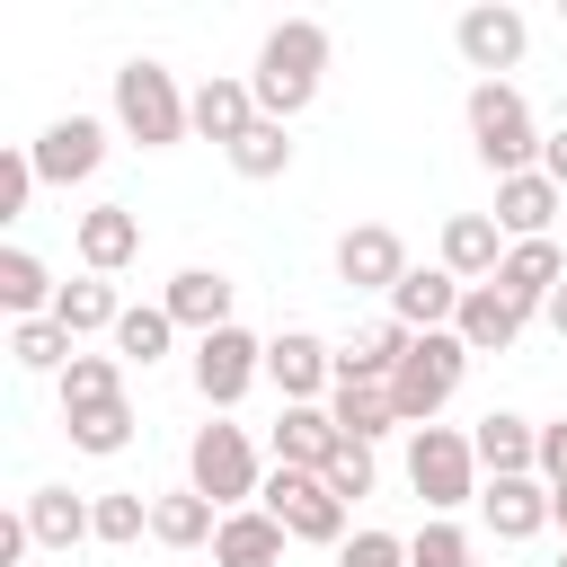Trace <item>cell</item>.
<instances>
[{"mask_svg": "<svg viewBox=\"0 0 567 567\" xmlns=\"http://www.w3.org/2000/svg\"><path fill=\"white\" fill-rule=\"evenodd\" d=\"M319 71H328V27H319V18H284V27L257 44V71H248L257 115H266V124H292V115L319 97Z\"/></svg>", "mask_w": 567, "mask_h": 567, "instance_id": "1", "label": "cell"}, {"mask_svg": "<svg viewBox=\"0 0 567 567\" xmlns=\"http://www.w3.org/2000/svg\"><path fill=\"white\" fill-rule=\"evenodd\" d=\"M115 124H124L142 151H168V142H186V133H195V97L168 80V62L133 53V62L115 71Z\"/></svg>", "mask_w": 567, "mask_h": 567, "instance_id": "2", "label": "cell"}, {"mask_svg": "<svg viewBox=\"0 0 567 567\" xmlns=\"http://www.w3.org/2000/svg\"><path fill=\"white\" fill-rule=\"evenodd\" d=\"M470 142H478V159H487L496 177H523L549 133L532 124V97H523L514 80H478V89H470Z\"/></svg>", "mask_w": 567, "mask_h": 567, "instance_id": "3", "label": "cell"}, {"mask_svg": "<svg viewBox=\"0 0 567 567\" xmlns=\"http://www.w3.org/2000/svg\"><path fill=\"white\" fill-rule=\"evenodd\" d=\"M461 372H470V346H461L452 328H434V337H408V354H399V372H390L399 425H434V416H443V399L461 390Z\"/></svg>", "mask_w": 567, "mask_h": 567, "instance_id": "4", "label": "cell"}, {"mask_svg": "<svg viewBox=\"0 0 567 567\" xmlns=\"http://www.w3.org/2000/svg\"><path fill=\"white\" fill-rule=\"evenodd\" d=\"M408 487L425 496V514H461V505L478 496V452H470V434L416 425V434H408Z\"/></svg>", "mask_w": 567, "mask_h": 567, "instance_id": "5", "label": "cell"}, {"mask_svg": "<svg viewBox=\"0 0 567 567\" xmlns=\"http://www.w3.org/2000/svg\"><path fill=\"white\" fill-rule=\"evenodd\" d=\"M186 487L195 496H213L221 514H239V505H257V452H248V434L239 425H195V443H186Z\"/></svg>", "mask_w": 567, "mask_h": 567, "instance_id": "6", "label": "cell"}, {"mask_svg": "<svg viewBox=\"0 0 567 567\" xmlns=\"http://www.w3.org/2000/svg\"><path fill=\"white\" fill-rule=\"evenodd\" d=\"M257 505L292 532V540H319V549H346V505L328 496V478L319 470H275L266 487H257Z\"/></svg>", "mask_w": 567, "mask_h": 567, "instance_id": "7", "label": "cell"}, {"mask_svg": "<svg viewBox=\"0 0 567 567\" xmlns=\"http://www.w3.org/2000/svg\"><path fill=\"white\" fill-rule=\"evenodd\" d=\"M257 372H266V346H257L248 328H213V337H195V399H204V408H239Z\"/></svg>", "mask_w": 567, "mask_h": 567, "instance_id": "8", "label": "cell"}, {"mask_svg": "<svg viewBox=\"0 0 567 567\" xmlns=\"http://www.w3.org/2000/svg\"><path fill=\"white\" fill-rule=\"evenodd\" d=\"M452 44H461V62H470V71H487V80H505V71L523 62V44H532V27H523V9H505V0H478V9H461V27H452Z\"/></svg>", "mask_w": 567, "mask_h": 567, "instance_id": "9", "label": "cell"}, {"mask_svg": "<svg viewBox=\"0 0 567 567\" xmlns=\"http://www.w3.org/2000/svg\"><path fill=\"white\" fill-rule=\"evenodd\" d=\"M266 381L284 390V408H310L319 390H337V354L310 328H284V337H266Z\"/></svg>", "mask_w": 567, "mask_h": 567, "instance_id": "10", "label": "cell"}, {"mask_svg": "<svg viewBox=\"0 0 567 567\" xmlns=\"http://www.w3.org/2000/svg\"><path fill=\"white\" fill-rule=\"evenodd\" d=\"M97 159H106V124L97 115H62V124L35 133V177L44 186H80V177H97Z\"/></svg>", "mask_w": 567, "mask_h": 567, "instance_id": "11", "label": "cell"}, {"mask_svg": "<svg viewBox=\"0 0 567 567\" xmlns=\"http://www.w3.org/2000/svg\"><path fill=\"white\" fill-rule=\"evenodd\" d=\"M461 292H470V284H461L452 266H408L399 292H390V319H399L408 337H434V328L461 319Z\"/></svg>", "mask_w": 567, "mask_h": 567, "instance_id": "12", "label": "cell"}, {"mask_svg": "<svg viewBox=\"0 0 567 567\" xmlns=\"http://www.w3.org/2000/svg\"><path fill=\"white\" fill-rule=\"evenodd\" d=\"M532 328V310L505 292V284H470L461 292V319H452V337L470 346V354H514V337Z\"/></svg>", "mask_w": 567, "mask_h": 567, "instance_id": "13", "label": "cell"}, {"mask_svg": "<svg viewBox=\"0 0 567 567\" xmlns=\"http://www.w3.org/2000/svg\"><path fill=\"white\" fill-rule=\"evenodd\" d=\"M337 275H346L354 292H399V275H408L399 230H390V221H354V230L337 239Z\"/></svg>", "mask_w": 567, "mask_h": 567, "instance_id": "14", "label": "cell"}, {"mask_svg": "<svg viewBox=\"0 0 567 567\" xmlns=\"http://www.w3.org/2000/svg\"><path fill=\"white\" fill-rule=\"evenodd\" d=\"M470 452H478L487 478H540V425H523L514 408H487L478 434H470Z\"/></svg>", "mask_w": 567, "mask_h": 567, "instance_id": "15", "label": "cell"}, {"mask_svg": "<svg viewBox=\"0 0 567 567\" xmlns=\"http://www.w3.org/2000/svg\"><path fill=\"white\" fill-rule=\"evenodd\" d=\"M142 257V213L133 204H89L80 213V266L89 275H124Z\"/></svg>", "mask_w": 567, "mask_h": 567, "instance_id": "16", "label": "cell"}, {"mask_svg": "<svg viewBox=\"0 0 567 567\" xmlns=\"http://www.w3.org/2000/svg\"><path fill=\"white\" fill-rule=\"evenodd\" d=\"M505 230H496V213H452L443 221V266L461 275V284H496V266H505Z\"/></svg>", "mask_w": 567, "mask_h": 567, "instance_id": "17", "label": "cell"}, {"mask_svg": "<svg viewBox=\"0 0 567 567\" xmlns=\"http://www.w3.org/2000/svg\"><path fill=\"white\" fill-rule=\"evenodd\" d=\"M558 204H567V195H558L540 168H523V177H496V230H505V239H549Z\"/></svg>", "mask_w": 567, "mask_h": 567, "instance_id": "18", "label": "cell"}, {"mask_svg": "<svg viewBox=\"0 0 567 567\" xmlns=\"http://www.w3.org/2000/svg\"><path fill=\"white\" fill-rule=\"evenodd\" d=\"M168 319L177 328H195V337H213V328H230V275L221 266H186V275H168Z\"/></svg>", "mask_w": 567, "mask_h": 567, "instance_id": "19", "label": "cell"}, {"mask_svg": "<svg viewBox=\"0 0 567 567\" xmlns=\"http://www.w3.org/2000/svg\"><path fill=\"white\" fill-rule=\"evenodd\" d=\"M478 514H487L496 540H532L549 523V478H487L478 487Z\"/></svg>", "mask_w": 567, "mask_h": 567, "instance_id": "20", "label": "cell"}, {"mask_svg": "<svg viewBox=\"0 0 567 567\" xmlns=\"http://www.w3.org/2000/svg\"><path fill=\"white\" fill-rule=\"evenodd\" d=\"M284 540H292V532H284L266 505H239V514H221V532H213V567H275Z\"/></svg>", "mask_w": 567, "mask_h": 567, "instance_id": "21", "label": "cell"}, {"mask_svg": "<svg viewBox=\"0 0 567 567\" xmlns=\"http://www.w3.org/2000/svg\"><path fill=\"white\" fill-rule=\"evenodd\" d=\"M346 434H337V416L310 399V408H284L275 416V470H328V452H337Z\"/></svg>", "mask_w": 567, "mask_h": 567, "instance_id": "22", "label": "cell"}, {"mask_svg": "<svg viewBox=\"0 0 567 567\" xmlns=\"http://www.w3.org/2000/svg\"><path fill=\"white\" fill-rule=\"evenodd\" d=\"M496 284H505L523 310H549V292L567 284V257H558V239H514V248H505V266H496Z\"/></svg>", "mask_w": 567, "mask_h": 567, "instance_id": "23", "label": "cell"}, {"mask_svg": "<svg viewBox=\"0 0 567 567\" xmlns=\"http://www.w3.org/2000/svg\"><path fill=\"white\" fill-rule=\"evenodd\" d=\"M257 124H266V115H257V89H248V80H204V89H195V133H204V142L230 151V142L257 133Z\"/></svg>", "mask_w": 567, "mask_h": 567, "instance_id": "24", "label": "cell"}, {"mask_svg": "<svg viewBox=\"0 0 567 567\" xmlns=\"http://www.w3.org/2000/svg\"><path fill=\"white\" fill-rule=\"evenodd\" d=\"M328 416H337L346 443H381L399 425V399H390V381H337L328 390Z\"/></svg>", "mask_w": 567, "mask_h": 567, "instance_id": "25", "label": "cell"}, {"mask_svg": "<svg viewBox=\"0 0 567 567\" xmlns=\"http://www.w3.org/2000/svg\"><path fill=\"white\" fill-rule=\"evenodd\" d=\"M213 532H221V505H213V496H195V487L151 496V540H159V549H204Z\"/></svg>", "mask_w": 567, "mask_h": 567, "instance_id": "26", "label": "cell"}, {"mask_svg": "<svg viewBox=\"0 0 567 567\" xmlns=\"http://www.w3.org/2000/svg\"><path fill=\"white\" fill-rule=\"evenodd\" d=\"M27 532H35V549L97 540V505H80L71 487H35V496H27Z\"/></svg>", "mask_w": 567, "mask_h": 567, "instance_id": "27", "label": "cell"}, {"mask_svg": "<svg viewBox=\"0 0 567 567\" xmlns=\"http://www.w3.org/2000/svg\"><path fill=\"white\" fill-rule=\"evenodd\" d=\"M399 354H408V328H399V319H372V328H354V337L337 346V381H390Z\"/></svg>", "mask_w": 567, "mask_h": 567, "instance_id": "28", "label": "cell"}, {"mask_svg": "<svg viewBox=\"0 0 567 567\" xmlns=\"http://www.w3.org/2000/svg\"><path fill=\"white\" fill-rule=\"evenodd\" d=\"M0 301H9L18 319H53L62 284L44 275V257H35V248H0Z\"/></svg>", "mask_w": 567, "mask_h": 567, "instance_id": "29", "label": "cell"}, {"mask_svg": "<svg viewBox=\"0 0 567 567\" xmlns=\"http://www.w3.org/2000/svg\"><path fill=\"white\" fill-rule=\"evenodd\" d=\"M53 319L71 328V337H115V319H124V301H115V284L106 275H80V284H62V301H53Z\"/></svg>", "mask_w": 567, "mask_h": 567, "instance_id": "30", "label": "cell"}, {"mask_svg": "<svg viewBox=\"0 0 567 567\" xmlns=\"http://www.w3.org/2000/svg\"><path fill=\"white\" fill-rule=\"evenodd\" d=\"M115 399H124V354H71V372H62V416L115 408Z\"/></svg>", "mask_w": 567, "mask_h": 567, "instance_id": "31", "label": "cell"}, {"mask_svg": "<svg viewBox=\"0 0 567 567\" xmlns=\"http://www.w3.org/2000/svg\"><path fill=\"white\" fill-rule=\"evenodd\" d=\"M9 354H18L27 372H53V381H62L71 354H80V337H71L62 319H18V328H9Z\"/></svg>", "mask_w": 567, "mask_h": 567, "instance_id": "32", "label": "cell"}, {"mask_svg": "<svg viewBox=\"0 0 567 567\" xmlns=\"http://www.w3.org/2000/svg\"><path fill=\"white\" fill-rule=\"evenodd\" d=\"M168 337H177L168 301H151V310H124V319H115V354H124V363H159V354H168Z\"/></svg>", "mask_w": 567, "mask_h": 567, "instance_id": "33", "label": "cell"}, {"mask_svg": "<svg viewBox=\"0 0 567 567\" xmlns=\"http://www.w3.org/2000/svg\"><path fill=\"white\" fill-rule=\"evenodd\" d=\"M62 434H71L80 452H97V461H106V452H124V443H133V408H124V399H115V408H80V416H62Z\"/></svg>", "mask_w": 567, "mask_h": 567, "instance_id": "34", "label": "cell"}, {"mask_svg": "<svg viewBox=\"0 0 567 567\" xmlns=\"http://www.w3.org/2000/svg\"><path fill=\"white\" fill-rule=\"evenodd\" d=\"M230 168H239V177H284V168H292V133H284V124L239 133V142H230Z\"/></svg>", "mask_w": 567, "mask_h": 567, "instance_id": "35", "label": "cell"}, {"mask_svg": "<svg viewBox=\"0 0 567 567\" xmlns=\"http://www.w3.org/2000/svg\"><path fill=\"white\" fill-rule=\"evenodd\" d=\"M142 532H151V496H133V487H106V496H97V540H106V549H133Z\"/></svg>", "mask_w": 567, "mask_h": 567, "instance_id": "36", "label": "cell"}, {"mask_svg": "<svg viewBox=\"0 0 567 567\" xmlns=\"http://www.w3.org/2000/svg\"><path fill=\"white\" fill-rule=\"evenodd\" d=\"M408 567H478V558H470V532L452 514H425V532L408 540Z\"/></svg>", "mask_w": 567, "mask_h": 567, "instance_id": "37", "label": "cell"}, {"mask_svg": "<svg viewBox=\"0 0 567 567\" xmlns=\"http://www.w3.org/2000/svg\"><path fill=\"white\" fill-rule=\"evenodd\" d=\"M319 478H328V496H337V505H354V496H372V478H381V470H372V443H337Z\"/></svg>", "mask_w": 567, "mask_h": 567, "instance_id": "38", "label": "cell"}, {"mask_svg": "<svg viewBox=\"0 0 567 567\" xmlns=\"http://www.w3.org/2000/svg\"><path fill=\"white\" fill-rule=\"evenodd\" d=\"M35 186H44V177H35V151H9V159H0V221H18Z\"/></svg>", "mask_w": 567, "mask_h": 567, "instance_id": "39", "label": "cell"}, {"mask_svg": "<svg viewBox=\"0 0 567 567\" xmlns=\"http://www.w3.org/2000/svg\"><path fill=\"white\" fill-rule=\"evenodd\" d=\"M337 567H408V540H399V532H354V540L337 549Z\"/></svg>", "mask_w": 567, "mask_h": 567, "instance_id": "40", "label": "cell"}, {"mask_svg": "<svg viewBox=\"0 0 567 567\" xmlns=\"http://www.w3.org/2000/svg\"><path fill=\"white\" fill-rule=\"evenodd\" d=\"M540 478H549V487L567 478V416H558V425H540Z\"/></svg>", "mask_w": 567, "mask_h": 567, "instance_id": "41", "label": "cell"}, {"mask_svg": "<svg viewBox=\"0 0 567 567\" xmlns=\"http://www.w3.org/2000/svg\"><path fill=\"white\" fill-rule=\"evenodd\" d=\"M540 177H549V186H558V195H567V124H558V133H549V142H540Z\"/></svg>", "mask_w": 567, "mask_h": 567, "instance_id": "42", "label": "cell"}, {"mask_svg": "<svg viewBox=\"0 0 567 567\" xmlns=\"http://www.w3.org/2000/svg\"><path fill=\"white\" fill-rule=\"evenodd\" d=\"M540 319H549V328H558V337H567V284H558V292H549V310H540Z\"/></svg>", "mask_w": 567, "mask_h": 567, "instance_id": "43", "label": "cell"}, {"mask_svg": "<svg viewBox=\"0 0 567 567\" xmlns=\"http://www.w3.org/2000/svg\"><path fill=\"white\" fill-rule=\"evenodd\" d=\"M549 523H558V532H567V478H558V487H549Z\"/></svg>", "mask_w": 567, "mask_h": 567, "instance_id": "44", "label": "cell"}, {"mask_svg": "<svg viewBox=\"0 0 567 567\" xmlns=\"http://www.w3.org/2000/svg\"><path fill=\"white\" fill-rule=\"evenodd\" d=\"M558 18H567V0H558Z\"/></svg>", "mask_w": 567, "mask_h": 567, "instance_id": "45", "label": "cell"}, {"mask_svg": "<svg viewBox=\"0 0 567 567\" xmlns=\"http://www.w3.org/2000/svg\"><path fill=\"white\" fill-rule=\"evenodd\" d=\"M558 567H567V549H558Z\"/></svg>", "mask_w": 567, "mask_h": 567, "instance_id": "46", "label": "cell"}]
</instances>
